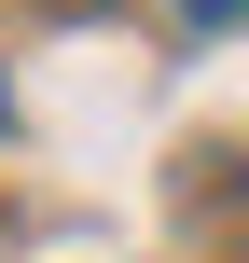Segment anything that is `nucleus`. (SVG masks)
<instances>
[{"instance_id": "obj_1", "label": "nucleus", "mask_w": 249, "mask_h": 263, "mask_svg": "<svg viewBox=\"0 0 249 263\" xmlns=\"http://www.w3.org/2000/svg\"><path fill=\"white\" fill-rule=\"evenodd\" d=\"M180 14H194V28H236V14H249V0H180Z\"/></svg>"}, {"instance_id": "obj_2", "label": "nucleus", "mask_w": 249, "mask_h": 263, "mask_svg": "<svg viewBox=\"0 0 249 263\" xmlns=\"http://www.w3.org/2000/svg\"><path fill=\"white\" fill-rule=\"evenodd\" d=\"M0 111H14V97H0Z\"/></svg>"}]
</instances>
